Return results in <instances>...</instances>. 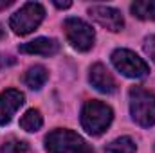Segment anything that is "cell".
Here are the masks:
<instances>
[{"mask_svg": "<svg viewBox=\"0 0 155 153\" xmlns=\"http://www.w3.org/2000/svg\"><path fill=\"white\" fill-rule=\"evenodd\" d=\"M112 63L123 76L134 77V79L144 77L150 72L146 61L143 58H139L135 52L128 50V49H116L112 52Z\"/></svg>", "mask_w": 155, "mask_h": 153, "instance_id": "8992f818", "label": "cell"}, {"mask_svg": "<svg viewBox=\"0 0 155 153\" xmlns=\"http://www.w3.org/2000/svg\"><path fill=\"white\" fill-rule=\"evenodd\" d=\"M24 105V94L15 88H7L0 94V126L11 122L13 115Z\"/></svg>", "mask_w": 155, "mask_h": 153, "instance_id": "ba28073f", "label": "cell"}, {"mask_svg": "<svg viewBox=\"0 0 155 153\" xmlns=\"http://www.w3.org/2000/svg\"><path fill=\"white\" fill-rule=\"evenodd\" d=\"M88 15L105 29L112 31V33H119L124 27V20L121 11H117L116 7L110 5H92L88 9Z\"/></svg>", "mask_w": 155, "mask_h": 153, "instance_id": "52a82bcc", "label": "cell"}, {"mask_svg": "<svg viewBox=\"0 0 155 153\" xmlns=\"http://www.w3.org/2000/svg\"><path fill=\"white\" fill-rule=\"evenodd\" d=\"M4 38V27H2V24H0V40Z\"/></svg>", "mask_w": 155, "mask_h": 153, "instance_id": "d6986e66", "label": "cell"}, {"mask_svg": "<svg viewBox=\"0 0 155 153\" xmlns=\"http://www.w3.org/2000/svg\"><path fill=\"white\" fill-rule=\"evenodd\" d=\"M130 11L139 20L155 22V0H135L130 5Z\"/></svg>", "mask_w": 155, "mask_h": 153, "instance_id": "8fae6325", "label": "cell"}, {"mask_svg": "<svg viewBox=\"0 0 155 153\" xmlns=\"http://www.w3.org/2000/svg\"><path fill=\"white\" fill-rule=\"evenodd\" d=\"M60 50V43L54 38H36L33 41L22 43L20 52L24 54H36V56H54Z\"/></svg>", "mask_w": 155, "mask_h": 153, "instance_id": "30bf717a", "label": "cell"}, {"mask_svg": "<svg viewBox=\"0 0 155 153\" xmlns=\"http://www.w3.org/2000/svg\"><path fill=\"white\" fill-rule=\"evenodd\" d=\"M137 146L134 142V139L130 137H119L116 141H112L110 144H107L105 153H135Z\"/></svg>", "mask_w": 155, "mask_h": 153, "instance_id": "5bb4252c", "label": "cell"}, {"mask_svg": "<svg viewBox=\"0 0 155 153\" xmlns=\"http://www.w3.org/2000/svg\"><path fill=\"white\" fill-rule=\"evenodd\" d=\"M43 18H45L43 5L38 2H27L9 18V27L13 29L15 34L25 36V34H31L35 29H38Z\"/></svg>", "mask_w": 155, "mask_h": 153, "instance_id": "277c9868", "label": "cell"}, {"mask_svg": "<svg viewBox=\"0 0 155 153\" xmlns=\"http://www.w3.org/2000/svg\"><path fill=\"white\" fill-rule=\"evenodd\" d=\"M54 5L60 7V9H67V7H71L72 4H71V2H54Z\"/></svg>", "mask_w": 155, "mask_h": 153, "instance_id": "e0dca14e", "label": "cell"}, {"mask_svg": "<svg viewBox=\"0 0 155 153\" xmlns=\"http://www.w3.org/2000/svg\"><path fill=\"white\" fill-rule=\"evenodd\" d=\"M63 29H65V36L69 40V43L76 50L87 52L92 49V45L96 41V33L87 22H83L79 18H67L63 22Z\"/></svg>", "mask_w": 155, "mask_h": 153, "instance_id": "5b68a950", "label": "cell"}, {"mask_svg": "<svg viewBox=\"0 0 155 153\" xmlns=\"http://www.w3.org/2000/svg\"><path fill=\"white\" fill-rule=\"evenodd\" d=\"M144 52L150 56V60L155 63V34L148 36L144 40Z\"/></svg>", "mask_w": 155, "mask_h": 153, "instance_id": "2e32d148", "label": "cell"}, {"mask_svg": "<svg viewBox=\"0 0 155 153\" xmlns=\"http://www.w3.org/2000/svg\"><path fill=\"white\" fill-rule=\"evenodd\" d=\"M88 79H90V85L97 92H101V94H112V92H116V88H117V83L114 79V76L101 63H96V65L90 67Z\"/></svg>", "mask_w": 155, "mask_h": 153, "instance_id": "9c48e42d", "label": "cell"}, {"mask_svg": "<svg viewBox=\"0 0 155 153\" xmlns=\"http://www.w3.org/2000/svg\"><path fill=\"white\" fill-rule=\"evenodd\" d=\"M47 77H49L47 69L41 67V65H35V67L27 69V72H25V76H24V81H25V85H27L29 88H33V90H40V88L45 85Z\"/></svg>", "mask_w": 155, "mask_h": 153, "instance_id": "7c38bea8", "label": "cell"}, {"mask_svg": "<svg viewBox=\"0 0 155 153\" xmlns=\"http://www.w3.org/2000/svg\"><path fill=\"white\" fill-rule=\"evenodd\" d=\"M114 119V112L101 101H87L81 110V126L90 135H101L107 132Z\"/></svg>", "mask_w": 155, "mask_h": 153, "instance_id": "7a4b0ae2", "label": "cell"}, {"mask_svg": "<svg viewBox=\"0 0 155 153\" xmlns=\"http://www.w3.org/2000/svg\"><path fill=\"white\" fill-rule=\"evenodd\" d=\"M13 4V0H0V9H5Z\"/></svg>", "mask_w": 155, "mask_h": 153, "instance_id": "ac0fdd59", "label": "cell"}, {"mask_svg": "<svg viewBox=\"0 0 155 153\" xmlns=\"http://www.w3.org/2000/svg\"><path fill=\"white\" fill-rule=\"evenodd\" d=\"M45 150L49 153H94L83 137L67 128L52 130L45 137Z\"/></svg>", "mask_w": 155, "mask_h": 153, "instance_id": "6da1fadb", "label": "cell"}, {"mask_svg": "<svg viewBox=\"0 0 155 153\" xmlns=\"http://www.w3.org/2000/svg\"><path fill=\"white\" fill-rule=\"evenodd\" d=\"M41 124H43V119H41L40 110H36V108L27 110L25 114L22 115V119H20V126L25 132H38L41 128Z\"/></svg>", "mask_w": 155, "mask_h": 153, "instance_id": "4fadbf2b", "label": "cell"}, {"mask_svg": "<svg viewBox=\"0 0 155 153\" xmlns=\"http://www.w3.org/2000/svg\"><path fill=\"white\" fill-rule=\"evenodd\" d=\"M130 114H132V119L139 126H143V128L153 126L155 96L141 86H132L130 88Z\"/></svg>", "mask_w": 155, "mask_h": 153, "instance_id": "3957f363", "label": "cell"}, {"mask_svg": "<svg viewBox=\"0 0 155 153\" xmlns=\"http://www.w3.org/2000/svg\"><path fill=\"white\" fill-rule=\"evenodd\" d=\"M27 150H29V146H27L25 141H20V139L11 137V139H7V141L2 144L0 153H25Z\"/></svg>", "mask_w": 155, "mask_h": 153, "instance_id": "9a60e30c", "label": "cell"}]
</instances>
